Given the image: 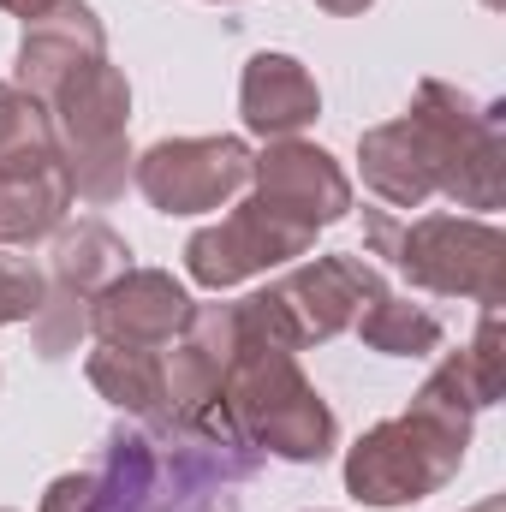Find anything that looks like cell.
Returning <instances> with one entry per match:
<instances>
[{"label":"cell","instance_id":"6da1fadb","mask_svg":"<svg viewBox=\"0 0 506 512\" xmlns=\"http://www.w3.org/2000/svg\"><path fill=\"white\" fill-rule=\"evenodd\" d=\"M12 90L36 96L54 120L60 161L84 203H114L131 185V84L108 60V30L90 0H54L42 18L24 24Z\"/></svg>","mask_w":506,"mask_h":512},{"label":"cell","instance_id":"7a4b0ae2","mask_svg":"<svg viewBox=\"0 0 506 512\" xmlns=\"http://www.w3.org/2000/svg\"><path fill=\"white\" fill-rule=\"evenodd\" d=\"M501 102H477L447 78H423L399 120H381L358 137L364 185L387 209H423L447 197L459 209H501L506 197V131Z\"/></svg>","mask_w":506,"mask_h":512},{"label":"cell","instance_id":"3957f363","mask_svg":"<svg viewBox=\"0 0 506 512\" xmlns=\"http://www.w3.org/2000/svg\"><path fill=\"white\" fill-rule=\"evenodd\" d=\"M495 399H501V387L483 382V370L471 364L465 346L447 352L399 417L364 429L346 447V495L358 507L393 512L447 489L459 477V465H465L477 411H489Z\"/></svg>","mask_w":506,"mask_h":512},{"label":"cell","instance_id":"277c9868","mask_svg":"<svg viewBox=\"0 0 506 512\" xmlns=\"http://www.w3.org/2000/svg\"><path fill=\"white\" fill-rule=\"evenodd\" d=\"M251 447L215 441L197 429H143L120 423L90 459V512H239V483L256 477Z\"/></svg>","mask_w":506,"mask_h":512},{"label":"cell","instance_id":"5b68a950","mask_svg":"<svg viewBox=\"0 0 506 512\" xmlns=\"http://www.w3.org/2000/svg\"><path fill=\"white\" fill-rule=\"evenodd\" d=\"M239 316V346L233 370L221 387V423L251 447L256 459H286V465H322L340 447V423L328 399L298 364V346L268 322V310L251 298L233 304Z\"/></svg>","mask_w":506,"mask_h":512},{"label":"cell","instance_id":"8992f818","mask_svg":"<svg viewBox=\"0 0 506 512\" xmlns=\"http://www.w3.org/2000/svg\"><path fill=\"white\" fill-rule=\"evenodd\" d=\"M364 245L417 292L471 298L483 310L506 298V233L489 215H411V221H399L387 209H364Z\"/></svg>","mask_w":506,"mask_h":512},{"label":"cell","instance_id":"52a82bcc","mask_svg":"<svg viewBox=\"0 0 506 512\" xmlns=\"http://www.w3.org/2000/svg\"><path fill=\"white\" fill-rule=\"evenodd\" d=\"M131 268V245L108 221H66L54 233V256L42 274V310L30 316L36 352L42 358H66L78 346V334H90V304L108 280H120Z\"/></svg>","mask_w":506,"mask_h":512},{"label":"cell","instance_id":"ba28073f","mask_svg":"<svg viewBox=\"0 0 506 512\" xmlns=\"http://www.w3.org/2000/svg\"><path fill=\"white\" fill-rule=\"evenodd\" d=\"M381 286L387 280H381L376 262H364L358 251H328V256H310V262L286 268L280 280H268L256 292V304L304 352V346H322V340L346 334L358 322V310L376 298Z\"/></svg>","mask_w":506,"mask_h":512},{"label":"cell","instance_id":"9c48e42d","mask_svg":"<svg viewBox=\"0 0 506 512\" xmlns=\"http://www.w3.org/2000/svg\"><path fill=\"white\" fill-rule=\"evenodd\" d=\"M251 143L245 137H161L137 155L131 185L155 215H209L251 191Z\"/></svg>","mask_w":506,"mask_h":512},{"label":"cell","instance_id":"30bf717a","mask_svg":"<svg viewBox=\"0 0 506 512\" xmlns=\"http://www.w3.org/2000/svg\"><path fill=\"white\" fill-rule=\"evenodd\" d=\"M233 346H239L233 304H197L191 322L179 328V340L161 346V393H167V423L161 429H197V435H215V441H239L221 423V387H227V370H233Z\"/></svg>","mask_w":506,"mask_h":512},{"label":"cell","instance_id":"8fae6325","mask_svg":"<svg viewBox=\"0 0 506 512\" xmlns=\"http://www.w3.org/2000/svg\"><path fill=\"white\" fill-rule=\"evenodd\" d=\"M316 251V227L280 215L274 203L245 197L233 203V215H221L215 227L191 233L185 239V274L203 286V292H227L239 280H256L268 268H286L298 256Z\"/></svg>","mask_w":506,"mask_h":512},{"label":"cell","instance_id":"7c38bea8","mask_svg":"<svg viewBox=\"0 0 506 512\" xmlns=\"http://www.w3.org/2000/svg\"><path fill=\"white\" fill-rule=\"evenodd\" d=\"M251 197L274 203L280 215H292L316 233L346 221L358 203L346 167L322 143H304V137H274V143H262V155H251Z\"/></svg>","mask_w":506,"mask_h":512},{"label":"cell","instance_id":"4fadbf2b","mask_svg":"<svg viewBox=\"0 0 506 512\" xmlns=\"http://www.w3.org/2000/svg\"><path fill=\"white\" fill-rule=\"evenodd\" d=\"M197 298L185 292V280H173L167 268H137L131 262L120 280H108L90 304V334L102 346H126V352H161L179 340V328L191 322Z\"/></svg>","mask_w":506,"mask_h":512},{"label":"cell","instance_id":"5bb4252c","mask_svg":"<svg viewBox=\"0 0 506 512\" xmlns=\"http://www.w3.org/2000/svg\"><path fill=\"white\" fill-rule=\"evenodd\" d=\"M322 114V90L310 78L304 60L292 54H274L262 48L245 60V78H239V120L251 137L274 143V137H298L304 126H316Z\"/></svg>","mask_w":506,"mask_h":512},{"label":"cell","instance_id":"9a60e30c","mask_svg":"<svg viewBox=\"0 0 506 512\" xmlns=\"http://www.w3.org/2000/svg\"><path fill=\"white\" fill-rule=\"evenodd\" d=\"M72 173L66 161H6L0 167V245L6 251H30L42 239H54L72 221Z\"/></svg>","mask_w":506,"mask_h":512},{"label":"cell","instance_id":"2e32d148","mask_svg":"<svg viewBox=\"0 0 506 512\" xmlns=\"http://www.w3.org/2000/svg\"><path fill=\"white\" fill-rule=\"evenodd\" d=\"M84 376L90 387L114 405V411H126L131 423H143V429H161L167 423V393H161V352H126V346H90V358H84Z\"/></svg>","mask_w":506,"mask_h":512},{"label":"cell","instance_id":"e0dca14e","mask_svg":"<svg viewBox=\"0 0 506 512\" xmlns=\"http://www.w3.org/2000/svg\"><path fill=\"white\" fill-rule=\"evenodd\" d=\"M352 334H358L370 352H381V358H429V352L441 346V322H435L423 304H411L405 292H393V286H381L376 298L358 310Z\"/></svg>","mask_w":506,"mask_h":512},{"label":"cell","instance_id":"ac0fdd59","mask_svg":"<svg viewBox=\"0 0 506 512\" xmlns=\"http://www.w3.org/2000/svg\"><path fill=\"white\" fill-rule=\"evenodd\" d=\"M36 310H42V268H30L18 256H0V328L30 322Z\"/></svg>","mask_w":506,"mask_h":512},{"label":"cell","instance_id":"d6986e66","mask_svg":"<svg viewBox=\"0 0 506 512\" xmlns=\"http://www.w3.org/2000/svg\"><path fill=\"white\" fill-rule=\"evenodd\" d=\"M90 501H96V483H90V465H84V471L54 477V483L42 489V507L36 512H90Z\"/></svg>","mask_w":506,"mask_h":512},{"label":"cell","instance_id":"ffe728a7","mask_svg":"<svg viewBox=\"0 0 506 512\" xmlns=\"http://www.w3.org/2000/svg\"><path fill=\"white\" fill-rule=\"evenodd\" d=\"M48 6H54V0H0V12H12V18H24V24H30V18H42Z\"/></svg>","mask_w":506,"mask_h":512},{"label":"cell","instance_id":"44dd1931","mask_svg":"<svg viewBox=\"0 0 506 512\" xmlns=\"http://www.w3.org/2000/svg\"><path fill=\"white\" fill-rule=\"evenodd\" d=\"M322 12H334V18H358V12H370L376 0H316Z\"/></svg>","mask_w":506,"mask_h":512},{"label":"cell","instance_id":"7402d4cb","mask_svg":"<svg viewBox=\"0 0 506 512\" xmlns=\"http://www.w3.org/2000/svg\"><path fill=\"white\" fill-rule=\"evenodd\" d=\"M459 512H506V495H489V501H477V507H459Z\"/></svg>","mask_w":506,"mask_h":512},{"label":"cell","instance_id":"603a6c76","mask_svg":"<svg viewBox=\"0 0 506 512\" xmlns=\"http://www.w3.org/2000/svg\"><path fill=\"white\" fill-rule=\"evenodd\" d=\"M215 6H239V0H215Z\"/></svg>","mask_w":506,"mask_h":512},{"label":"cell","instance_id":"cb8c5ba5","mask_svg":"<svg viewBox=\"0 0 506 512\" xmlns=\"http://www.w3.org/2000/svg\"><path fill=\"white\" fill-rule=\"evenodd\" d=\"M0 512H12V507H0Z\"/></svg>","mask_w":506,"mask_h":512}]
</instances>
